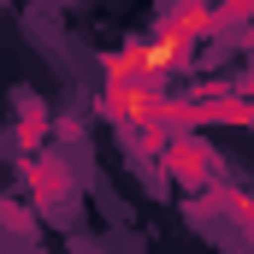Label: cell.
<instances>
[{
	"mask_svg": "<svg viewBox=\"0 0 254 254\" xmlns=\"http://www.w3.org/2000/svg\"><path fill=\"white\" fill-rule=\"evenodd\" d=\"M225 6H254V0H225Z\"/></svg>",
	"mask_w": 254,
	"mask_h": 254,
	"instance_id": "cell-3",
	"label": "cell"
},
{
	"mask_svg": "<svg viewBox=\"0 0 254 254\" xmlns=\"http://www.w3.org/2000/svg\"><path fill=\"white\" fill-rule=\"evenodd\" d=\"M213 18H207V6H184L166 30H154V36H142V42H130L125 54H113L107 60V83H119V77H142V83H160L172 65L190 54L195 42H201V30H207Z\"/></svg>",
	"mask_w": 254,
	"mask_h": 254,
	"instance_id": "cell-1",
	"label": "cell"
},
{
	"mask_svg": "<svg viewBox=\"0 0 254 254\" xmlns=\"http://www.w3.org/2000/svg\"><path fill=\"white\" fill-rule=\"evenodd\" d=\"M107 113H113L119 125H154V119H166V113H178V107H166L154 83L119 77V83H107Z\"/></svg>",
	"mask_w": 254,
	"mask_h": 254,
	"instance_id": "cell-2",
	"label": "cell"
}]
</instances>
